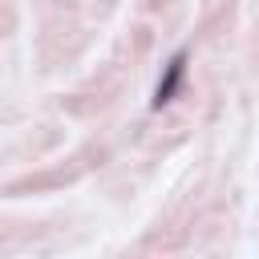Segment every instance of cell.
Returning a JSON list of instances; mask_svg holds the SVG:
<instances>
[{
    "instance_id": "6da1fadb",
    "label": "cell",
    "mask_w": 259,
    "mask_h": 259,
    "mask_svg": "<svg viewBox=\"0 0 259 259\" xmlns=\"http://www.w3.org/2000/svg\"><path fill=\"white\" fill-rule=\"evenodd\" d=\"M182 77H186V53H174V57L166 61V69H162L158 85H154V97H150V105H154V109H162L166 101H174V93H178Z\"/></svg>"
}]
</instances>
